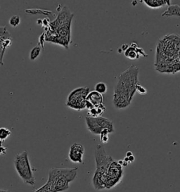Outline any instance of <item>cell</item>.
<instances>
[{
    "label": "cell",
    "instance_id": "6da1fadb",
    "mask_svg": "<svg viewBox=\"0 0 180 192\" xmlns=\"http://www.w3.org/2000/svg\"><path fill=\"white\" fill-rule=\"evenodd\" d=\"M155 65L160 73H175L180 71V37L170 35L160 40Z\"/></svg>",
    "mask_w": 180,
    "mask_h": 192
},
{
    "label": "cell",
    "instance_id": "7a4b0ae2",
    "mask_svg": "<svg viewBox=\"0 0 180 192\" xmlns=\"http://www.w3.org/2000/svg\"><path fill=\"white\" fill-rule=\"evenodd\" d=\"M139 68L132 65L120 74L115 86L112 104L117 109H125L131 104L139 84Z\"/></svg>",
    "mask_w": 180,
    "mask_h": 192
},
{
    "label": "cell",
    "instance_id": "3957f363",
    "mask_svg": "<svg viewBox=\"0 0 180 192\" xmlns=\"http://www.w3.org/2000/svg\"><path fill=\"white\" fill-rule=\"evenodd\" d=\"M73 14L65 6L53 22L49 24V31L44 40L54 44L68 48L71 42V21Z\"/></svg>",
    "mask_w": 180,
    "mask_h": 192
},
{
    "label": "cell",
    "instance_id": "277c9868",
    "mask_svg": "<svg viewBox=\"0 0 180 192\" xmlns=\"http://www.w3.org/2000/svg\"><path fill=\"white\" fill-rule=\"evenodd\" d=\"M78 168H51L46 184L51 192H63L69 189L70 184L78 175Z\"/></svg>",
    "mask_w": 180,
    "mask_h": 192
},
{
    "label": "cell",
    "instance_id": "5b68a950",
    "mask_svg": "<svg viewBox=\"0 0 180 192\" xmlns=\"http://www.w3.org/2000/svg\"><path fill=\"white\" fill-rule=\"evenodd\" d=\"M96 170L92 177V184L96 190L105 189V180L108 170L114 159L106 151L102 144H97L95 148Z\"/></svg>",
    "mask_w": 180,
    "mask_h": 192
},
{
    "label": "cell",
    "instance_id": "8992f818",
    "mask_svg": "<svg viewBox=\"0 0 180 192\" xmlns=\"http://www.w3.org/2000/svg\"><path fill=\"white\" fill-rule=\"evenodd\" d=\"M14 168L18 175L24 184L35 186L36 180L29 160L28 151H23L16 155Z\"/></svg>",
    "mask_w": 180,
    "mask_h": 192
},
{
    "label": "cell",
    "instance_id": "52a82bcc",
    "mask_svg": "<svg viewBox=\"0 0 180 192\" xmlns=\"http://www.w3.org/2000/svg\"><path fill=\"white\" fill-rule=\"evenodd\" d=\"M89 93V87H80L76 88L68 96L66 102V106L78 111L86 109L87 96Z\"/></svg>",
    "mask_w": 180,
    "mask_h": 192
},
{
    "label": "cell",
    "instance_id": "ba28073f",
    "mask_svg": "<svg viewBox=\"0 0 180 192\" xmlns=\"http://www.w3.org/2000/svg\"><path fill=\"white\" fill-rule=\"evenodd\" d=\"M85 122L88 130L92 134L100 135L101 132L105 129H108L111 133L115 132L113 123L111 120L103 116L85 117Z\"/></svg>",
    "mask_w": 180,
    "mask_h": 192
},
{
    "label": "cell",
    "instance_id": "9c48e42d",
    "mask_svg": "<svg viewBox=\"0 0 180 192\" xmlns=\"http://www.w3.org/2000/svg\"><path fill=\"white\" fill-rule=\"evenodd\" d=\"M124 176L123 166L114 159L108 170L105 180V189L114 188L122 181Z\"/></svg>",
    "mask_w": 180,
    "mask_h": 192
},
{
    "label": "cell",
    "instance_id": "30bf717a",
    "mask_svg": "<svg viewBox=\"0 0 180 192\" xmlns=\"http://www.w3.org/2000/svg\"><path fill=\"white\" fill-rule=\"evenodd\" d=\"M84 153V146L79 143H73L70 147L68 158L71 161L75 163H82Z\"/></svg>",
    "mask_w": 180,
    "mask_h": 192
},
{
    "label": "cell",
    "instance_id": "8fae6325",
    "mask_svg": "<svg viewBox=\"0 0 180 192\" xmlns=\"http://www.w3.org/2000/svg\"><path fill=\"white\" fill-rule=\"evenodd\" d=\"M124 54H125L126 57L131 60L138 59L141 55L146 56L144 51L141 49L138 48L137 44H134V43H132L130 46L128 47V48L124 51Z\"/></svg>",
    "mask_w": 180,
    "mask_h": 192
},
{
    "label": "cell",
    "instance_id": "7c38bea8",
    "mask_svg": "<svg viewBox=\"0 0 180 192\" xmlns=\"http://www.w3.org/2000/svg\"><path fill=\"white\" fill-rule=\"evenodd\" d=\"M87 100L91 102L94 106L103 104V94L99 93L98 92L94 91L89 92L88 95L87 96Z\"/></svg>",
    "mask_w": 180,
    "mask_h": 192
},
{
    "label": "cell",
    "instance_id": "4fadbf2b",
    "mask_svg": "<svg viewBox=\"0 0 180 192\" xmlns=\"http://www.w3.org/2000/svg\"><path fill=\"white\" fill-rule=\"evenodd\" d=\"M146 5L152 9H158L165 5H170V0H143Z\"/></svg>",
    "mask_w": 180,
    "mask_h": 192
},
{
    "label": "cell",
    "instance_id": "5bb4252c",
    "mask_svg": "<svg viewBox=\"0 0 180 192\" xmlns=\"http://www.w3.org/2000/svg\"><path fill=\"white\" fill-rule=\"evenodd\" d=\"M162 16L180 17V6L177 5V4H173V5L168 6V9L165 12L162 13Z\"/></svg>",
    "mask_w": 180,
    "mask_h": 192
},
{
    "label": "cell",
    "instance_id": "9a60e30c",
    "mask_svg": "<svg viewBox=\"0 0 180 192\" xmlns=\"http://www.w3.org/2000/svg\"><path fill=\"white\" fill-rule=\"evenodd\" d=\"M94 89H95V91L98 92L99 93L103 94L107 92L108 87L106 83L101 82L96 83L95 87H94Z\"/></svg>",
    "mask_w": 180,
    "mask_h": 192
},
{
    "label": "cell",
    "instance_id": "2e32d148",
    "mask_svg": "<svg viewBox=\"0 0 180 192\" xmlns=\"http://www.w3.org/2000/svg\"><path fill=\"white\" fill-rule=\"evenodd\" d=\"M40 52H41V49L40 47H35L30 51V59L31 61H35L39 57Z\"/></svg>",
    "mask_w": 180,
    "mask_h": 192
},
{
    "label": "cell",
    "instance_id": "e0dca14e",
    "mask_svg": "<svg viewBox=\"0 0 180 192\" xmlns=\"http://www.w3.org/2000/svg\"><path fill=\"white\" fill-rule=\"evenodd\" d=\"M11 134V132L6 127H0V139L4 141Z\"/></svg>",
    "mask_w": 180,
    "mask_h": 192
},
{
    "label": "cell",
    "instance_id": "ac0fdd59",
    "mask_svg": "<svg viewBox=\"0 0 180 192\" xmlns=\"http://www.w3.org/2000/svg\"><path fill=\"white\" fill-rule=\"evenodd\" d=\"M111 134V132L108 130V129H105L103 130L100 134V141L103 144H106L109 141V134Z\"/></svg>",
    "mask_w": 180,
    "mask_h": 192
},
{
    "label": "cell",
    "instance_id": "d6986e66",
    "mask_svg": "<svg viewBox=\"0 0 180 192\" xmlns=\"http://www.w3.org/2000/svg\"><path fill=\"white\" fill-rule=\"evenodd\" d=\"M21 23V18L19 16L15 15L11 16L9 19V25L13 28H16Z\"/></svg>",
    "mask_w": 180,
    "mask_h": 192
},
{
    "label": "cell",
    "instance_id": "ffe728a7",
    "mask_svg": "<svg viewBox=\"0 0 180 192\" xmlns=\"http://www.w3.org/2000/svg\"><path fill=\"white\" fill-rule=\"evenodd\" d=\"M137 92H138L139 94H141V95H144V94L147 93V90H146L143 86H141L139 84V83L137 85Z\"/></svg>",
    "mask_w": 180,
    "mask_h": 192
},
{
    "label": "cell",
    "instance_id": "44dd1931",
    "mask_svg": "<svg viewBox=\"0 0 180 192\" xmlns=\"http://www.w3.org/2000/svg\"><path fill=\"white\" fill-rule=\"evenodd\" d=\"M33 192H51V191L49 190V189L48 188V187H47V185L45 184L44 185H43V186L40 187V188Z\"/></svg>",
    "mask_w": 180,
    "mask_h": 192
},
{
    "label": "cell",
    "instance_id": "7402d4cb",
    "mask_svg": "<svg viewBox=\"0 0 180 192\" xmlns=\"http://www.w3.org/2000/svg\"><path fill=\"white\" fill-rule=\"evenodd\" d=\"M94 107V106L92 104L91 102H89V101H86V109H87V110H89L92 109Z\"/></svg>",
    "mask_w": 180,
    "mask_h": 192
},
{
    "label": "cell",
    "instance_id": "603a6c76",
    "mask_svg": "<svg viewBox=\"0 0 180 192\" xmlns=\"http://www.w3.org/2000/svg\"><path fill=\"white\" fill-rule=\"evenodd\" d=\"M6 151H7V149L6 147H4L3 146H0V155H5Z\"/></svg>",
    "mask_w": 180,
    "mask_h": 192
},
{
    "label": "cell",
    "instance_id": "cb8c5ba5",
    "mask_svg": "<svg viewBox=\"0 0 180 192\" xmlns=\"http://www.w3.org/2000/svg\"><path fill=\"white\" fill-rule=\"evenodd\" d=\"M128 158H129V162H132L134 161L135 159H134V157L133 155H131V156L128 157Z\"/></svg>",
    "mask_w": 180,
    "mask_h": 192
},
{
    "label": "cell",
    "instance_id": "d4e9b609",
    "mask_svg": "<svg viewBox=\"0 0 180 192\" xmlns=\"http://www.w3.org/2000/svg\"><path fill=\"white\" fill-rule=\"evenodd\" d=\"M132 155H133V153H132V152H131V151H127V152L126 153V156L127 157H130Z\"/></svg>",
    "mask_w": 180,
    "mask_h": 192
},
{
    "label": "cell",
    "instance_id": "484cf974",
    "mask_svg": "<svg viewBox=\"0 0 180 192\" xmlns=\"http://www.w3.org/2000/svg\"><path fill=\"white\" fill-rule=\"evenodd\" d=\"M3 141H2V140H1L0 139V146H2V143H3Z\"/></svg>",
    "mask_w": 180,
    "mask_h": 192
},
{
    "label": "cell",
    "instance_id": "4316f807",
    "mask_svg": "<svg viewBox=\"0 0 180 192\" xmlns=\"http://www.w3.org/2000/svg\"><path fill=\"white\" fill-rule=\"evenodd\" d=\"M0 192H9V191H5V190H2V189H0Z\"/></svg>",
    "mask_w": 180,
    "mask_h": 192
}]
</instances>
